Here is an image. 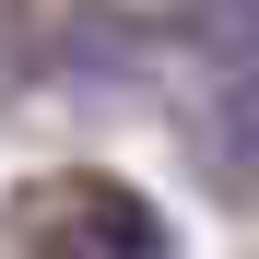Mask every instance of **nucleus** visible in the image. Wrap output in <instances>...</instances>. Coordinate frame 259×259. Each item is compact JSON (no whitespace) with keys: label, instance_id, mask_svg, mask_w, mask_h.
I'll return each mask as SVG.
<instances>
[{"label":"nucleus","instance_id":"nucleus-1","mask_svg":"<svg viewBox=\"0 0 259 259\" xmlns=\"http://www.w3.org/2000/svg\"><path fill=\"white\" fill-rule=\"evenodd\" d=\"M189 106H200V165L236 200H259V0H189Z\"/></svg>","mask_w":259,"mask_h":259},{"label":"nucleus","instance_id":"nucleus-2","mask_svg":"<svg viewBox=\"0 0 259 259\" xmlns=\"http://www.w3.org/2000/svg\"><path fill=\"white\" fill-rule=\"evenodd\" d=\"M12 236H24L35 259H177L165 212L130 189V177H95V165L24 177V189H12Z\"/></svg>","mask_w":259,"mask_h":259}]
</instances>
